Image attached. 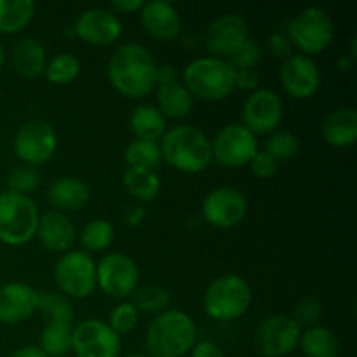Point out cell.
Segmentation results:
<instances>
[{"instance_id": "14", "label": "cell", "mask_w": 357, "mask_h": 357, "mask_svg": "<svg viewBox=\"0 0 357 357\" xmlns=\"http://www.w3.org/2000/svg\"><path fill=\"white\" fill-rule=\"evenodd\" d=\"M122 340L105 321L84 319L73 328L72 352L77 357H119Z\"/></svg>"}, {"instance_id": "7", "label": "cell", "mask_w": 357, "mask_h": 357, "mask_svg": "<svg viewBox=\"0 0 357 357\" xmlns=\"http://www.w3.org/2000/svg\"><path fill=\"white\" fill-rule=\"evenodd\" d=\"M289 42L303 56H316L326 51L335 38V21L323 7H307L300 10L288 24Z\"/></svg>"}, {"instance_id": "37", "label": "cell", "mask_w": 357, "mask_h": 357, "mask_svg": "<svg viewBox=\"0 0 357 357\" xmlns=\"http://www.w3.org/2000/svg\"><path fill=\"white\" fill-rule=\"evenodd\" d=\"M300 138L291 131H275L267 136L265 142V150L275 162H284L291 160L298 155L300 152Z\"/></svg>"}, {"instance_id": "11", "label": "cell", "mask_w": 357, "mask_h": 357, "mask_svg": "<svg viewBox=\"0 0 357 357\" xmlns=\"http://www.w3.org/2000/svg\"><path fill=\"white\" fill-rule=\"evenodd\" d=\"M213 162L225 169H239L258 152V138L241 122L227 124L211 139Z\"/></svg>"}, {"instance_id": "52", "label": "cell", "mask_w": 357, "mask_h": 357, "mask_svg": "<svg viewBox=\"0 0 357 357\" xmlns=\"http://www.w3.org/2000/svg\"><path fill=\"white\" fill-rule=\"evenodd\" d=\"M0 192H2V181H0Z\"/></svg>"}, {"instance_id": "13", "label": "cell", "mask_w": 357, "mask_h": 357, "mask_svg": "<svg viewBox=\"0 0 357 357\" xmlns=\"http://www.w3.org/2000/svg\"><path fill=\"white\" fill-rule=\"evenodd\" d=\"M241 124L255 136H268L275 132L284 119V105L271 89H257L244 100L241 110Z\"/></svg>"}, {"instance_id": "17", "label": "cell", "mask_w": 357, "mask_h": 357, "mask_svg": "<svg viewBox=\"0 0 357 357\" xmlns=\"http://www.w3.org/2000/svg\"><path fill=\"white\" fill-rule=\"evenodd\" d=\"M279 80L286 94L295 100H309L321 87L319 65L303 54H291L279 68Z\"/></svg>"}, {"instance_id": "27", "label": "cell", "mask_w": 357, "mask_h": 357, "mask_svg": "<svg viewBox=\"0 0 357 357\" xmlns=\"http://www.w3.org/2000/svg\"><path fill=\"white\" fill-rule=\"evenodd\" d=\"M298 347H302L305 357H338L340 352V344L333 331L321 324L302 331Z\"/></svg>"}, {"instance_id": "18", "label": "cell", "mask_w": 357, "mask_h": 357, "mask_svg": "<svg viewBox=\"0 0 357 357\" xmlns=\"http://www.w3.org/2000/svg\"><path fill=\"white\" fill-rule=\"evenodd\" d=\"M73 35L80 40L96 47H108L114 45L122 35V23L119 16L112 10L100 9H86L73 24Z\"/></svg>"}, {"instance_id": "46", "label": "cell", "mask_w": 357, "mask_h": 357, "mask_svg": "<svg viewBox=\"0 0 357 357\" xmlns=\"http://www.w3.org/2000/svg\"><path fill=\"white\" fill-rule=\"evenodd\" d=\"M143 6H145L143 0H114V2H112V9L115 10V14L139 13Z\"/></svg>"}, {"instance_id": "36", "label": "cell", "mask_w": 357, "mask_h": 357, "mask_svg": "<svg viewBox=\"0 0 357 357\" xmlns=\"http://www.w3.org/2000/svg\"><path fill=\"white\" fill-rule=\"evenodd\" d=\"M42 180V174L38 167L30 164H16L7 174V192H13L17 195H30L38 188Z\"/></svg>"}, {"instance_id": "50", "label": "cell", "mask_w": 357, "mask_h": 357, "mask_svg": "<svg viewBox=\"0 0 357 357\" xmlns=\"http://www.w3.org/2000/svg\"><path fill=\"white\" fill-rule=\"evenodd\" d=\"M7 59V52H6V45L2 44V40H0V68L3 66V63H6Z\"/></svg>"}, {"instance_id": "16", "label": "cell", "mask_w": 357, "mask_h": 357, "mask_svg": "<svg viewBox=\"0 0 357 357\" xmlns=\"http://www.w3.org/2000/svg\"><path fill=\"white\" fill-rule=\"evenodd\" d=\"M250 38L248 23L239 14L227 13L209 23L204 33V45L215 58L229 59Z\"/></svg>"}, {"instance_id": "26", "label": "cell", "mask_w": 357, "mask_h": 357, "mask_svg": "<svg viewBox=\"0 0 357 357\" xmlns=\"http://www.w3.org/2000/svg\"><path fill=\"white\" fill-rule=\"evenodd\" d=\"M155 100L157 108L160 114L173 121H181V119L188 117L194 108V98L188 93L187 87L181 82L166 84V86L155 87Z\"/></svg>"}, {"instance_id": "51", "label": "cell", "mask_w": 357, "mask_h": 357, "mask_svg": "<svg viewBox=\"0 0 357 357\" xmlns=\"http://www.w3.org/2000/svg\"><path fill=\"white\" fill-rule=\"evenodd\" d=\"M126 357H149L145 354V352H131V354H128Z\"/></svg>"}, {"instance_id": "29", "label": "cell", "mask_w": 357, "mask_h": 357, "mask_svg": "<svg viewBox=\"0 0 357 357\" xmlns=\"http://www.w3.org/2000/svg\"><path fill=\"white\" fill-rule=\"evenodd\" d=\"M124 188L139 202H150L160 194L162 181L157 171L150 169H132L128 167L122 176Z\"/></svg>"}, {"instance_id": "44", "label": "cell", "mask_w": 357, "mask_h": 357, "mask_svg": "<svg viewBox=\"0 0 357 357\" xmlns=\"http://www.w3.org/2000/svg\"><path fill=\"white\" fill-rule=\"evenodd\" d=\"M188 357H225L222 347L211 340H201L195 342L192 351L188 352Z\"/></svg>"}, {"instance_id": "42", "label": "cell", "mask_w": 357, "mask_h": 357, "mask_svg": "<svg viewBox=\"0 0 357 357\" xmlns=\"http://www.w3.org/2000/svg\"><path fill=\"white\" fill-rule=\"evenodd\" d=\"M267 45L271 54L274 56V58L282 59V61L293 54V45L284 31H274V33L268 35Z\"/></svg>"}, {"instance_id": "43", "label": "cell", "mask_w": 357, "mask_h": 357, "mask_svg": "<svg viewBox=\"0 0 357 357\" xmlns=\"http://www.w3.org/2000/svg\"><path fill=\"white\" fill-rule=\"evenodd\" d=\"M261 77L257 68L251 70H236V89L244 91V93H255L260 89Z\"/></svg>"}, {"instance_id": "38", "label": "cell", "mask_w": 357, "mask_h": 357, "mask_svg": "<svg viewBox=\"0 0 357 357\" xmlns=\"http://www.w3.org/2000/svg\"><path fill=\"white\" fill-rule=\"evenodd\" d=\"M139 314L135 309L131 302H121L112 309L110 317H108V326L121 337V335H128L138 326Z\"/></svg>"}, {"instance_id": "48", "label": "cell", "mask_w": 357, "mask_h": 357, "mask_svg": "<svg viewBox=\"0 0 357 357\" xmlns=\"http://www.w3.org/2000/svg\"><path fill=\"white\" fill-rule=\"evenodd\" d=\"M9 357H47L40 351V347L35 345H26V347H20L14 352H10Z\"/></svg>"}, {"instance_id": "25", "label": "cell", "mask_w": 357, "mask_h": 357, "mask_svg": "<svg viewBox=\"0 0 357 357\" xmlns=\"http://www.w3.org/2000/svg\"><path fill=\"white\" fill-rule=\"evenodd\" d=\"M129 131L135 139L159 143L167 131V121L155 105H139L129 115Z\"/></svg>"}, {"instance_id": "10", "label": "cell", "mask_w": 357, "mask_h": 357, "mask_svg": "<svg viewBox=\"0 0 357 357\" xmlns=\"http://www.w3.org/2000/svg\"><path fill=\"white\" fill-rule=\"evenodd\" d=\"M302 328L291 316L274 314L260 321L253 331V345L264 357H284L295 352L300 345Z\"/></svg>"}, {"instance_id": "3", "label": "cell", "mask_w": 357, "mask_h": 357, "mask_svg": "<svg viewBox=\"0 0 357 357\" xmlns=\"http://www.w3.org/2000/svg\"><path fill=\"white\" fill-rule=\"evenodd\" d=\"M199 337L195 321L180 309H167L150 321L145 331V354L149 357H183Z\"/></svg>"}, {"instance_id": "30", "label": "cell", "mask_w": 357, "mask_h": 357, "mask_svg": "<svg viewBox=\"0 0 357 357\" xmlns=\"http://www.w3.org/2000/svg\"><path fill=\"white\" fill-rule=\"evenodd\" d=\"M72 323L47 321L40 333V351L47 357H63L72 352Z\"/></svg>"}, {"instance_id": "22", "label": "cell", "mask_w": 357, "mask_h": 357, "mask_svg": "<svg viewBox=\"0 0 357 357\" xmlns=\"http://www.w3.org/2000/svg\"><path fill=\"white\" fill-rule=\"evenodd\" d=\"M47 202L54 211L68 215L86 208L91 201V188L86 181L75 176L56 178L47 188Z\"/></svg>"}, {"instance_id": "34", "label": "cell", "mask_w": 357, "mask_h": 357, "mask_svg": "<svg viewBox=\"0 0 357 357\" xmlns=\"http://www.w3.org/2000/svg\"><path fill=\"white\" fill-rule=\"evenodd\" d=\"M80 70H82V65L77 56L70 54V52H59L47 59L44 75L47 82L54 84V86H68L73 80L79 79Z\"/></svg>"}, {"instance_id": "24", "label": "cell", "mask_w": 357, "mask_h": 357, "mask_svg": "<svg viewBox=\"0 0 357 357\" xmlns=\"http://www.w3.org/2000/svg\"><path fill=\"white\" fill-rule=\"evenodd\" d=\"M10 65L23 79H35L44 73L47 52L37 38L23 37L10 49Z\"/></svg>"}, {"instance_id": "28", "label": "cell", "mask_w": 357, "mask_h": 357, "mask_svg": "<svg viewBox=\"0 0 357 357\" xmlns=\"http://www.w3.org/2000/svg\"><path fill=\"white\" fill-rule=\"evenodd\" d=\"M35 3L31 0H0V33L16 35L31 23Z\"/></svg>"}, {"instance_id": "40", "label": "cell", "mask_w": 357, "mask_h": 357, "mask_svg": "<svg viewBox=\"0 0 357 357\" xmlns=\"http://www.w3.org/2000/svg\"><path fill=\"white\" fill-rule=\"evenodd\" d=\"M293 319L298 324L300 328L305 326H316L319 323V319L323 317V303L317 298H303L298 305L295 307V312H293Z\"/></svg>"}, {"instance_id": "4", "label": "cell", "mask_w": 357, "mask_h": 357, "mask_svg": "<svg viewBox=\"0 0 357 357\" xmlns=\"http://www.w3.org/2000/svg\"><path fill=\"white\" fill-rule=\"evenodd\" d=\"M183 86L192 98L209 101H223L236 89V70L229 59L204 56L188 63L181 73Z\"/></svg>"}, {"instance_id": "45", "label": "cell", "mask_w": 357, "mask_h": 357, "mask_svg": "<svg viewBox=\"0 0 357 357\" xmlns=\"http://www.w3.org/2000/svg\"><path fill=\"white\" fill-rule=\"evenodd\" d=\"M178 82V70L176 66L164 63L157 65V86H166V84Z\"/></svg>"}, {"instance_id": "21", "label": "cell", "mask_w": 357, "mask_h": 357, "mask_svg": "<svg viewBox=\"0 0 357 357\" xmlns=\"http://www.w3.org/2000/svg\"><path fill=\"white\" fill-rule=\"evenodd\" d=\"M35 237L49 253L63 255L72 250V246L75 244L77 229L68 215L49 209V211L40 213Z\"/></svg>"}, {"instance_id": "33", "label": "cell", "mask_w": 357, "mask_h": 357, "mask_svg": "<svg viewBox=\"0 0 357 357\" xmlns=\"http://www.w3.org/2000/svg\"><path fill=\"white\" fill-rule=\"evenodd\" d=\"M124 162L126 166L132 167V169L155 171L157 166L162 162L159 143L132 139L124 150Z\"/></svg>"}, {"instance_id": "12", "label": "cell", "mask_w": 357, "mask_h": 357, "mask_svg": "<svg viewBox=\"0 0 357 357\" xmlns=\"http://www.w3.org/2000/svg\"><path fill=\"white\" fill-rule=\"evenodd\" d=\"M136 261L124 253H108L96 264V286L115 300H126L138 289Z\"/></svg>"}, {"instance_id": "2", "label": "cell", "mask_w": 357, "mask_h": 357, "mask_svg": "<svg viewBox=\"0 0 357 357\" xmlns=\"http://www.w3.org/2000/svg\"><path fill=\"white\" fill-rule=\"evenodd\" d=\"M159 146L164 162L180 173H204L213 162L211 139L195 126L178 124L167 129Z\"/></svg>"}, {"instance_id": "20", "label": "cell", "mask_w": 357, "mask_h": 357, "mask_svg": "<svg viewBox=\"0 0 357 357\" xmlns=\"http://www.w3.org/2000/svg\"><path fill=\"white\" fill-rule=\"evenodd\" d=\"M142 26L150 37L162 42H171L180 37L181 16L176 7L167 0H150L139 10Z\"/></svg>"}, {"instance_id": "35", "label": "cell", "mask_w": 357, "mask_h": 357, "mask_svg": "<svg viewBox=\"0 0 357 357\" xmlns=\"http://www.w3.org/2000/svg\"><path fill=\"white\" fill-rule=\"evenodd\" d=\"M38 310L47 321L72 323L75 317L72 300L59 291H38Z\"/></svg>"}, {"instance_id": "31", "label": "cell", "mask_w": 357, "mask_h": 357, "mask_svg": "<svg viewBox=\"0 0 357 357\" xmlns=\"http://www.w3.org/2000/svg\"><path fill=\"white\" fill-rule=\"evenodd\" d=\"M115 237V229L108 220L96 218L84 225L79 234V244L86 253H101L112 246Z\"/></svg>"}, {"instance_id": "5", "label": "cell", "mask_w": 357, "mask_h": 357, "mask_svg": "<svg viewBox=\"0 0 357 357\" xmlns=\"http://www.w3.org/2000/svg\"><path fill=\"white\" fill-rule=\"evenodd\" d=\"M253 291L239 274H223L213 279L202 296V310L209 319L236 321L250 310Z\"/></svg>"}, {"instance_id": "47", "label": "cell", "mask_w": 357, "mask_h": 357, "mask_svg": "<svg viewBox=\"0 0 357 357\" xmlns=\"http://www.w3.org/2000/svg\"><path fill=\"white\" fill-rule=\"evenodd\" d=\"M146 218V211L143 206H131V208H128V211H126V223H128V227H139L143 222H145Z\"/></svg>"}, {"instance_id": "9", "label": "cell", "mask_w": 357, "mask_h": 357, "mask_svg": "<svg viewBox=\"0 0 357 357\" xmlns=\"http://www.w3.org/2000/svg\"><path fill=\"white\" fill-rule=\"evenodd\" d=\"M13 150L20 162L38 167L54 157L58 150V132L51 122L31 119L17 128L13 138Z\"/></svg>"}, {"instance_id": "41", "label": "cell", "mask_w": 357, "mask_h": 357, "mask_svg": "<svg viewBox=\"0 0 357 357\" xmlns=\"http://www.w3.org/2000/svg\"><path fill=\"white\" fill-rule=\"evenodd\" d=\"M250 169L251 173L255 174L257 178H261V180H268V178L275 176L278 174V166L279 162H275L267 152L264 150H258L257 153L253 155V159L250 160Z\"/></svg>"}, {"instance_id": "1", "label": "cell", "mask_w": 357, "mask_h": 357, "mask_svg": "<svg viewBox=\"0 0 357 357\" xmlns=\"http://www.w3.org/2000/svg\"><path fill=\"white\" fill-rule=\"evenodd\" d=\"M107 75L108 82L121 96L142 100L155 91L157 63L145 45L128 42L110 56Z\"/></svg>"}, {"instance_id": "8", "label": "cell", "mask_w": 357, "mask_h": 357, "mask_svg": "<svg viewBox=\"0 0 357 357\" xmlns=\"http://www.w3.org/2000/svg\"><path fill=\"white\" fill-rule=\"evenodd\" d=\"M54 281L59 293L70 300H86L96 291V261L89 253L70 250L59 255L54 265Z\"/></svg>"}, {"instance_id": "23", "label": "cell", "mask_w": 357, "mask_h": 357, "mask_svg": "<svg viewBox=\"0 0 357 357\" xmlns=\"http://www.w3.org/2000/svg\"><path fill=\"white\" fill-rule=\"evenodd\" d=\"M324 142L333 149H349L357 142V110L354 107H340L324 117Z\"/></svg>"}, {"instance_id": "49", "label": "cell", "mask_w": 357, "mask_h": 357, "mask_svg": "<svg viewBox=\"0 0 357 357\" xmlns=\"http://www.w3.org/2000/svg\"><path fill=\"white\" fill-rule=\"evenodd\" d=\"M352 66H354V56L344 54L338 58L337 61L338 72H349V70H352Z\"/></svg>"}, {"instance_id": "15", "label": "cell", "mask_w": 357, "mask_h": 357, "mask_svg": "<svg viewBox=\"0 0 357 357\" xmlns=\"http://www.w3.org/2000/svg\"><path fill=\"white\" fill-rule=\"evenodd\" d=\"M248 204L246 195L232 187H220L209 192L202 201V218L215 229L229 230L241 225L246 220Z\"/></svg>"}, {"instance_id": "39", "label": "cell", "mask_w": 357, "mask_h": 357, "mask_svg": "<svg viewBox=\"0 0 357 357\" xmlns=\"http://www.w3.org/2000/svg\"><path fill=\"white\" fill-rule=\"evenodd\" d=\"M261 59V47L255 38H248L236 52L229 58V63L234 70H251L257 68Z\"/></svg>"}, {"instance_id": "6", "label": "cell", "mask_w": 357, "mask_h": 357, "mask_svg": "<svg viewBox=\"0 0 357 357\" xmlns=\"http://www.w3.org/2000/svg\"><path fill=\"white\" fill-rule=\"evenodd\" d=\"M40 209L30 195L0 192V243L24 246L37 236Z\"/></svg>"}, {"instance_id": "19", "label": "cell", "mask_w": 357, "mask_h": 357, "mask_svg": "<svg viewBox=\"0 0 357 357\" xmlns=\"http://www.w3.org/2000/svg\"><path fill=\"white\" fill-rule=\"evenodd\" d=\"M38 310V291L24 282L0 286V323L16 326Z\"/></svg>"}, {"instance_id": "32", "label": "cell", "mask_w": 357, "mask_h": 357, "mask_svg": "<svg viewBox=\"0 0 357 357\" xmlns=\"http://www.w3.org/2000/svg\"><path fill=\"white\" fill-rule=\"evenodd\" d=\"M131 298V303L138 310V314H146V316H159L166 312L171 305V293L157 284L138 288L132 293Z\"/></svg>"}]
</instances>
